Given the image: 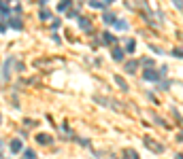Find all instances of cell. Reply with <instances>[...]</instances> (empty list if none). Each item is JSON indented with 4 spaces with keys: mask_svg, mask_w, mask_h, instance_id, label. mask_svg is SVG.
Returning a JSON list of instances; mask_svg holds the SVG:
<instances>
[{
    "mask_svg": "<svg viewBox=\"0 0 183 159\" xmlns=\"http://www.w3.org/2000/svg\"><path fill=\"white\" fill-rule=\"evenodd\" d=\"M77 19H79V28H83V30H92V24H89V19H85L83 15H79Z\"/></svg>",
    "mask_w": 183,
    "mask_h": 159,
    "instance_id": "cell-2",
    "label": "cell"
},
{
    "mask_svg": "<svg viewBox=\"0 0 183 159\" xmlns=\"http://www.w3.org/2000/svg\"><path fill=\"white\" fill-rule=\"evenodd\" d=\"M38 142H40V144H49V142H51V136L40 134V136H38Z\"/></svg>",
    "mask_w": 183,
    "mask_h": 159,
    "instance_id": "cell-4",
    "label": "cell"
},
{
    "mask_svg": "<svg viewBox=\"0 0 183 159\" xmlns=\"http://www.w3.org/2000/svg\"><path fill=\"white\" fill-rule=\"evenodd\" d=\"M145 146H149L151 151H155V153H162V146H160L158 142H153L151 138H145Z\"/></svg>",
    "mask_w": 183,
    "mask_h": 159,
    "instance_id": "cell-1",
    "label": "cell"
},
{
    "mask_svg": "<svg viewBox=\"0 0 183 159\" xmlns=\"http://www.w3.org/2000/svg\"><path fill=\"white\" fill-rule=\"evenodd\" d=\"M115 81L119 83V87H122V89H126V87H128V85H126V81H124L122 77H115Z\"/></svg>",
    "mask_w": 183,
    "mask_h": 159,
    "instance_id": "cell-12",
    "label": "cell"
},
{
    "mask_svg": "<svg viewBox=\"0 0 183 159\" xmlns=\"http://www.w3.org/2000/svg\"><path fill=\"white\" fill-rule=\"evenodd\" d=\"M26 159H34V151H26Z\"/></svg>",
    "mask_w": 183,
    "mask_h": 159,
    "instance_id": "cell-17",
    "label": "cell"
},
{
    "mask_svg": "<svg viewBox=\"0 0 183 159\" xmlns=\"http://www.w3.org/2000/svg\"><path fill=\"white\" fill-rule=\"evenodd\" d=\"M104 21H106V24H115V15H113V13H106V15H104Z\"/></svg>",
    "mask_w": 183,
    "mask_h": 159,
    "instance_id": "cell-8",
    "label": "cell"
},
{
    "mask_svg": "<svg viewBox=\"0 0 183 159\" xmlns=\"http://www.w3.org/2000/svg\"><path fill=\"white\" fill-rule=\"evenodd\" d=\"M175 55H177V57H179V55L183 57V49H175Z\"/></svg>",
    "mask_w": 183,
    "mask_h": 159,
    "instance_id": "cell-18",
    "label": "cell"
},
{
    "mask_svg": "<svg viewBox=\"0 0 183 159\" xmlns=\"http://www.w3.org/2000/svg\"><path fill=\"white\" fill-rule=\"evenodd\" d=\"M126 70H128V72H134V70H136V62H128V64H126Z\"/></svg>",
    "mask_w": 183,
    "mask_h": 159,
    "instance_id": "cell-10",
    "label": "cell"
},
{
    "mask_svg": "<svg viewBox=\"0 0 183 159\" xmlns=\"http://www.w3.org/2000/svg\"><path fill=\"white\" fill-rule=\"evenodd\" d=\"M145 79H149V81H155V79H158V72H153V70H145Z\"/></svg>",
    "mask_w": 183,
    "mask_h": 159,
    "instance_id": "cell-6",
    "label": "cell"
},
{
    "mask_svg": "<svg viewBox=\"0 0 183 159\" xmlns=\"http://www.w3.org/2000/svg\"><path fill=\"white\" fill-rule=\"evenodd\" d=\"M89 7H94V9H102V2H98V0H92Z\"/></svg>",
    "mask_w": 183,
    "mask_h": 159,
    "instance_id": "cell-13",
    "label": "cell"
},
{
    "mask_svg": "<svg viewBox=\"0 0 183 159\" xmlns=\"http://www.w3.org/2000/svg\"><path fill=\"white\" fill-rule=\"evenodd\" d=\"M9 21H11V26H13L15 30H19V28H21V21H19L17 17H15V19H9Z\"/></svg>",
    "mask_w": 183,
    "mask_h": 159,
    "instance_id": "cell-9",
    "label": "cell"
},
{
    "mask_svg": "<svg viewBox=\"0 0 183 159\" xmlns=\"http://www.w3.org/2000/svg\"><path fill=\"white\" fill-rule=\"evenodd\" d=\"M104 42H115V36H113V34H109V32H104Z\"/></svg>",
    "mask_w": 183,
    "mask_h": 159,
    "instance_id": "cell-11",
    "label": "cell"
},
{
    "mask_svg": "<svg viewBox=\"0 0 183 159\" xmlns=\"http://www.w3.org/2000/svg\"><path fill=\"white\" fill-rule=\"evenodd\" d=\"M126 159H139V157H136V153H134V151H128V155H126Z\"/></svg>",
    "mask_w": 183,
    "mask_h": 159,
    "instance_id": "cell-15",
    "label": "cell"
},
{
    "mask_svg": "<svg viewBox=\"0 0 183 159\" xmlns=\"http://www.w3.org/2000/svg\"><path fill=\"white\" fill-rule=\"evenodd\" d=\"M11 151H15V153L21 151V142H19V140H13V142H11Z\"/></svg>",
    "mask_w": 183,
    "mask_h": 159,
    "instance_id": "cell-7",
    "label": "cell"
},
{
    "mask_svg": "<svg viewBox=\"0 0 183 159\" xmlns=\"http://www.w3.org/2000/svg\"><path fill=\"white\" fill-rule=\"evenodd\" d=\"M126 49H128V51H130V53H132V51H134V40H128V45H126Z\"/></svg>",
    "mask_w": 183,
    "mask_h": 159,
    "instance_id": "cell-14",
    "label": "cell"
},
{
    "mask_svg": "<svg viewBox=\"0 0 183 159\" xmlns=\"http://www.w3.org/2000/svg\"><path fill=\"white\" fill-rule=\"evenodd\" d=\"M175 7H183V0H175Z\"/></svg>",
    "mask_w": 183,
    "mask_h": 159,
    "instance_id": "cell-19",
    "label": "cell"
},
{
    "mask_svg": "<svg viewBox=\"0 0 183 159\" xmlns=\"http://www.w3.org/2000/svg\"><path fill=\"white\" fill-rule=\"evenodd\" d=\"M113 59L122 62V59H124V51H122V49H113Z\"/></svg>",
    "mask_w": 183,
    "mask_h": 159,
    "instance_id": "cell-3",
    "label": "cell"
},
{
    "mask_svg": "<svg viewBox=\"0 0 183 159\" xmlns=\"http://www.w3.org/2000/svg\"><path fill=\"white\" fill-rule=\"evenodd\" d=\"M51 15H49V11H40V19H49Z\"/></svg>",
    "mask_w": 183,
    "mask_h": 159,
    "instance_id": "cell-16",
    "label": "cell"
},
{
    "mask_svg": "<svg viewBox=\"0 0 183 159\" xmlns=\"http://www.w3.org/2000/svg\"><path fill=\"white\" fill-rule=\"evenodd\" d=\"M68 7H70V0H62V2L58 4V11H66Z\"/></svg>",
    "mask_w": 183,
    "mask_h": 159,
    "instance_id": "cell-5",
    "label": "cell"
},
{
    "mask_svg": "<svg viewBox=\"0 0 183 159\" xmlns=\"http://www.w3.org/2000/svg\"><path fill=\"white\" fill-rule=\"evenodd\" d=\"M111 2H115V0H104V4H111Z\"/></svg>",
    "mask_w": 183,
    "mask_h": 159,
    "instance_id": "cell-20",
    "label": "cell"
}]
</instances>
